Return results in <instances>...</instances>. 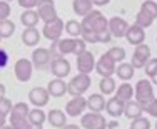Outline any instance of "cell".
<instances>
[{
	"instance_id": "6",
	"label": "cell",
	"mask_w": 157,
	"mask_h": 129,
	"mask_svg": "<svg viewBox=\"0 0 157 129\" xmlns=\"http://www.w3.org/2000/svg\"><path fill=\"white\" fill-rule=\"evenodd\" d=\"M80 127L82 129H105L107 127V121L100 112H87L82 114L80 119Z\"/></svg>"
},
{
	"instance_id": "33",
	"label": "cell",
	"mask_w": 157,
	"mask_h": 129,
	"mask_svg": "<svg viewBox=\"0 0 157 129\" xmlns=\"http://www.w3.org/2000/svg\"><path fill=\"white\" fill-rule=\"evenodd\" d=\"M107 54L110 55V59L114 60L115 64H121V62H124V59H125V49H122V47H110L109 50H107Z\"/></svg>"
},
{
	"instance_id": "7",
	"label": "cell",
	"mask_w": 157,
	"mask_h": 129,
	"mask_svg": "<svg viewBox=\"0 0 157 129\" xmlns=\"http://www.w3.org/2000/svg\"><path fill=\"white\" fill-rule=\"evenodd\" d=\"M115 67H117V64L110 59V55L107 52L100 55L99 60L95 62V72L100 77H112L115 74Z\"/></svg>"
},
{
	"instance_id": "53",
	"label": "cell",
	"mask_w": 157,
	"mask_h": 129,
	"mask_svg": "<svg viewBox=\"0 0 157 129\" xmlns=\"http://www.w3.org/2000/svg\"><path fill=\"white\" fill-rule=\"evenodd\" d=\"M0 40H2V37H0Z\"/></svg>"
},
{
	"instance_id": "9",
	"label": "cell",
	"mask_w": 157,
	"mask_h": 129,
	"mask_svg": "<svg viewBox=\"0 0 157 129\" xmlns=\"http://www.w3.org/2000/svg\"><path fill=\"white\" fill-rule=\"evenodd\" d=\"M13 72H15L17 81L20 82H27L30 81L32 72H33V64L30 59H18L15 62V67H13Z\"/></svg>"
},
{
	"instance_id": "5",
	"label": "cell",
	"mask_w": 157,
	"mask_h": 129,
	"mask_svg": "<svg viewBox=\"0 0 157 129\" xmlns=\"http://www.w3.org/2000/svg\"><path fill=\"white\" fill-rule=\"evenodd\" d=\"M63 29H65V24H63V20H62L60 17H57L55 20H52V22H47V24H44L42 35L45 37L47 40L54 42V40H59V39L62 37Z\"/></svg>"
},
{
	"instance_id": "45",
	"label": "cell",
	"mask_w": 157,
	"mask_h": 129,
	"mask_svg": "<svg viewBox=\"0 0 157 129\" xmlns=\"http://www.w3.org/2000/svg\"><path fill=\"white\" fill-rule=\"evenodd\" d=\"M62 129H82L80 126H77V124H65Z\"/></svg>"
},
{
	"instance_id": "47",
	"label": "cell",
	"mask_w": 157,
	"mask_h": 129,
	"mask_svg": "<svg viewBox=\"0 0 157 129\" xmlns=\"http://www.w3.org/2000/svg\"><path fill=\"white\" fill-rule=\"evenodd\" d=\"M151 82H152V84H155V86H157V74H155V75H152V77H151Z\"/></svg>"
},
{
	"instance_id": "38",
	"label": "cell",
	"mask_w": 157,
	"mask_h": 129,
	"mask_svg": "<svg viewBox=\"0 0 157 129\" xmlns=\"http://www.w3.org/2000/svg\"><path fill=\"white\" fill-rule=\"evenodd\" d=\"M12 107H13V104H12V101H10V99L3 97V99L0 101V112H3L5 116H9V114H10Z\"/></svg>"
},
{
	"instance_id": "36",
	"label": "cell",
	"mask_w": 157,
	"mask_h": 129,
	"mask_svg": "<svg viewBox=\"0 0 157 129\" xmlns=\"http://www.w3.org/2000/svg\"><path fill=\"white\" fill-rule=\"evenodd\" d=\"M144 71H145V75H147L149 79H151L152 75H155L157 74V57L149 59L147 64L144 66Z\"/></svg>"
},
{
	"instance_id": "50",
	"label": "cell",
	"mask_w": 157,
	"mask_h": 129,
	"mask_svg": "<svg viewBox=\"0 0 157 129\" xmlns=\"http://www.w3.org/2000/svg\"><path fill=\"white\" fill-rule=\"evenodd\" d=\"M155 129H157V123H155Z\"/></svg>"
},
{
	"instance_id": "29",
	"label": "cell",
	"mask_w": 157,
	"mask_h": 129,
	"mask_svg": "<svg viewBox=\"0 0 157 129\" xmlns=\"http://www.w3.org/2000/svg\"><path fill=\"white\" fill-rule=\"evenodd\" d=\"M99 89H100V94H105V96H109V94H114L115 89H117V84H115V81L112 77H102L99 81Z\"/></svg>"
},
{
	"instance_id": "11",
	"label": "cell",
	"mask_w": 157,
	"mask_h": 129,
	"mask_svg": "<svg viewBox=\"0 0 157 129\" xmlns=\"http://www.w3.org/2000/svg\"><path fill=\"white\" fill-rule=\"evenodd\" d=\"M151 59V47L147 44H140V45H136V50L132 54V66L136 69H144V66L147 64V60Z\"/></svg>"
},
{
	"instance_id": "35",
	"label": "cell",
	"mask_w": 157,
	"mask_h": 129,
	"mask_svg": "<svg viewBox=\"0 0 157 129\" xmlns=\"http://www.w3.org/2000/svg\"><path fill=\"white\" fill-rule=\"evenodd\" d=\"M140 10H145V12L151 14L154 18H157V3H155V0H145V2H142Z\"/></svg>"
},
{
	"instance_id": "13",
	"label": "cell",
	"mask_w": 157,
	"mask_h": 129,
	"mask_svg": "<svg viewBox=\"0 0 157 129\" xmlns=\"http://www.w3.org/2000/svg\"><path fill=\"white\" fill-rule=\"evenodd\" d=\"M32 64H33V67L35 69H45L47 66H50V62H52V54H50V50L45 47H39V49H35V50L32 52Z\"/></svg>"
},
{
	"instance_id": "4",
	"label": "cell",
	"mask_w": 157,
	"mask_h": 129,
	"mask_svg": "<svg viewBox=\"0 0 157 129\" xmlns=\"http://www.w3.org/2000/svg\"><path fill=\"white\" fill-rule=\"evenodd\" d=\"M90 84H92L90 75L78 72L77 75H74V77L69 81V84H67V94H70L72 97L82 96V94H85V92L89 91Z\"/></svg>"
},
{
	"instance_id": "48",
	"label": "cell",
	"mask_w": 157,
	"mask_h": 129,
	"mask_svg": "<svg viewBox=\"0 0 157 129\" xmlns=\"http://www.w3.org/2000/svg\"><path fill=\"white\" fill-rule=\"evenodd\" d=\"M2 129H13V127H12V124H10V126H7V124H5V126H3Z\"/></svg>"
},
{
	"instance_id": "10",
	"label": "cell",
	"mask_w": 157,
	"mask_h": 129,
	"mask_svg": "<svg viewBox=\"0 0 157 129\" xmlns=\"http://www.w3.org/2000/svg\"><path fill=\"white\" fill-rule=\"evenodd\" d=\"M85 109H87V99L84 96H75L65 104V114L70 117H78L84 114Z\"/></svg>"
},
{
	"instance_id": "49",
	"label": "cell",
	"mask_w": 157,
	"mask_h": 129,
	"mask_svg": "<svg viewBox=\"0 0 157 129\" xmlns=\"http://www.w3.org/2000/svg\"><path fill=\"white\" fill-rule=\"evenodd\" d=\"M5 2H9V3H10V2H13V0H5Z\"/></svg>"
},
{
	"instance_id": "43",
	"label": "cell",
	"mask_w": 157,
	"mask_h": 129,
	"mask_svg": "<svg viewBox=\"0 0 157 129\" xmlns=\"http://www.w3.org/2000/svg\"><path fill=\"white\" fill-rule=\"evenodd\" d=\"M110 0H95L94 2V5H97V7H104V5H107Z\"/></svg>"
},
{
	"instance_id": "39",
	"label": "cell",
	"mask_w": 157,
	"mask_h": 129,
	"mask_svg": "<svg viewBox=\"0 0 157 129\" xmlns=\"http://www.w3.org/2000/svg\"><path fill=\"white\" fill-rule=\"evenodd\" d=\"M144 111L147 112L149 116H152V117H157V97L152 102H149L147 106H144Z\"/></svg>"
},
{
	"instance_id": "44",
	"label": "cell",
	"mask_w": 157,
	"mask_h": 129,
	"mask_svg": "<svg viewBox=\"0 0 157 129\" xmlns=\"http://www.w3.org/2000/svg\"><path fill=\"white\" fill-rule=\"evenodd\" d=\"M5 123H7V116L3 114V112H0V129L5 126Z\"/></svg>"
},
{
	"instance_id": "18",
	"label": "cell",
	"mask_w": 157,
	"mask_h": 129,
	"mask_svg": "<svg viewBox=\"0 0 157 129\" xmlns=\"http://www.w3.org/2000/svg\"><path fill=\"white\" fill-rule=\"evenodd\" d=\"M40 39H42V34H40L35 27H25L24 32H22V42L27 45V47H35V45H39Z\"/></svg>"
},
{
	"instance_id": "3",
	"label": "cell",
	"mask_w": 157,
	"mask_h": 129,
	"mask_svg": "<svg viewBox=\"0 0 157 129\" xmlns=\"http://www.w3.org/2000/svg\"><path fill=\"white\" fill-rule=\"evenodd\" d=\"M134 99L142 106V109H144V106H147L149 102L154 101L155 92H154V89H152V82L145 81V79H142V81L137 82L136 87H134Z\"/></svg>"
},
{
	"instance_id": "22",
	"label": "cell",
	"mask_w": 157,
	"mask_h": 129,
	"mask_svg": "<svg viewBox=\"0 0 157 129\" xmlns=\"http://www.w3.org/2000/svg\"><path fill=\"white\" fill-rule=\"evenodd\" d=\"M72 10L74 14L84 18L87 14L94 10V3H92V0H72Z\"/></svg>"
},
{
	"instance_id": "24",
	"label": "cell",
	"mask_w": 157,
	"mask_h": 129,
	"mask_svg": "<svg viewBox=\"0 0 157 129\" xmlns=\"http://www.w3.org/2000/svg\"><path fill=\"white\" fill-rule=\"evenodd\" d=\"M87 109H90L92 112L105 111V99L102 94H90L87 97Z\"/></svg>"
},
{
	"instance_id": "17",
	"label": "cell",
	"mask_w": 157,
	"mask_h": 129,
	"mask_svg": "<svg viewBox=\"0 0 157 129\" xmlns=\"http://www.w3.org/2000/svg\"><path fill=\"white\" fill-rule=\"evenodd\" d=\"M127 29H129V24H127L125 18H122V17H112L110 20H109V30H110L112 37H115V39L125 37Z\"/></svg>"
},
{
	"instance_id": "8",
	"label": "cell",
	"mask_w": 157,
	"mask_h": 129,
	"mask_svg": "<svg viewBox=\"0 0 157 129\" xmlns=\"http://www.w3.org/2000/svg\"><path fill=\"white\" fill-rule=\"evenodd\" d=\"M37 12H39V17L44 24L47 22H52L59 17L57 10H55V3L54 0H39V5H37Z\"/></svg>"
},
{
	"instance_id": "51",
	"label": "cell",
	"mask_w": 157,
	"mask_h": 129,
	"mask_svg": "<svg viewBox=\"0 0 157 129\" xmlns=\"http://www.w3.org/2000/svg\"><path fill=\"white\" fill-rule=\"evenodd\" d=\"M94 2H95V0H92V3H94Z\"/></svg>"
},
{
	"instance_id": "28",
	"label": "cell",
	"mask_w": 157,
	"mask_h": 129,
	"mask_svg": "<svg viewBox=\"0 0 157 129\" xmlns=\"http://www.w3.org/2000/svg\"><path fill=\"white\" fill-rule=\"evenodd\" d=\"M29 121L33 126H44V123L47 121V114L42 111V107H35L29 111Z\"/></svg>"
},
{
	"instance_id": "27",
	"label": "cell",
	"mask_w": 157,
	"mask_h": 129,
	"mask_svg": "<svg viewBox=\"0 0 157 129\" xmlns=\"http://www.w3.org/2000/svg\"><path fill=\"white\" fill-rule=\"evenodd\" d=\"M115 97H119V99L124 101V102L130 101L134 97V87L130 86L129 82H122V84L115 89Z\"/></svg>"
},
{
	"instance_id": "41",
	"label": "cell",
	"mask_w": 157,
	"mask_h": 129,
	"mask_svg": "<svg viewBox=\"0 0 157 129\" xmlns=\"http://www.w3.org/2000/svg\"><path fill=\"white\" fill-rule=\"evenodd\" d=\"M97 39H99V42H102V44H109L110 40H112V34H110V30L107 29V30H104V32L97 34Z\"/></svg>"
},
{
	"instance_id": "46",
	"label": "cell",
	"mask_w": 157,
	"mask_h": 129,
	"mask_svg": "<svg viewBox=\"0 0 157 129\" xmlns=\"http://www.w3.org/2000/svg\"><path fill=\"white\" fill-rule=\"evenodd\" d=\"M5 86H3V84H0V101H2L3 99V97H5Z\"/></svg>"
},
{
	"instance_id": "32",
	"label": "cell",
	"mask_w": 157,
	"mask_h": 129,
	"mask_svg": "<svg viewBox=\"0 0 157 129\" xmlns=\"http://www.w3.org/2000/svg\"><path fill=\"white\" fill-rule=\"evenodd\" d=\"M13 32H15V24H13L12 20H2L0 22V37L2 39H9V37L13 35Z\"/></svg>"
},
{
	"instance_id": "2",
	"label": "cell",
	"mask_w": 157,
	"mask_h": 129,
	"mask_svg": "<svg viewBox=\"0 0 157 129\" xmlns=\"http://www.w3.org/2000/svg\"><path fill=\"white\" fill-rule=\"evenodd\" d=\"M82 32H92V34H100L109 29V20L104 17L100 10H92L82 18Z\"/></svg>"
},
{
	"instance_id": "20",
	"label": "cell",
	"mask_w": 157,
	"mask_h": 129,
	"mask_svg": "<svg viewBox=\"0 0 157 129\" xmlns=\"http://www.w3.org/2000/svg\"><path fill=\"white\" fill-rule=\"evenodd\" d=\"M47 91L52 97H62L67 94V84L62 81L60 77H54L52 81H48Z\"/></svg>"
},
{
	"instance_id": "16",
	"label": "cell",
	"mask_w": 157,
	"mask_h": 129,
	"mask_svg": "<svg viewBox=\"0 0 157 129\" xmlns=\"http://www.w3.org/2000/svg\"><path fill=\"white\" fill-rule=\"evenodd\" d=\"M125 40L129 42L130 45H140L145 42V29H142L140 25L134 24V25H129L125 32Z\"/></svg>"
},
{
	"instance_id": "1",
	"label": "cell",
	"mask_w": 157,
	"mask_h": 129,
	"mask_svg": "<svg viewBox=\"0 0 157 129\" xmlns=\"http://www.w3.org/2000/svg\"><path fill=\"white\" fill-rule=\"evenodd\" d=\"M29 104L25 102H17L13 104L12 111H10V124L13 129H44V126H33L29 121Z\"/></svg>"
},
{
	"instance_id": "31",
	"label": "cell",
	"mask_w": 157,
	"mask_h": 129,
	"mask_svg": "<svg viewBox=\"0 0 157 129\" xmlns=\"http://www.w3.org/2000/svg\"><path fill=\"white\" fill-rule=\"evenodd\" d=\"M65 32L69 34L70 37H80L82 35V24L78 20L70 18V20L65 22Z\"/></svg>"
},
{
	"instance_id": "21",
	"label": "cell",
	"mask_w": 157,
	"mask_h": 129,
	"mask_svg": "<svg viewBox=\"0 0 157 129\" xmlns=\"http://www.w3.org/2000/svg\"><path fill=\"white\" fill-rule=\"evenodd\" d=\"M47 121L52 127H57V129H62L67 124L65 112L60 111V109H50V111L47 112Z\"/></svg>"
},
{
	"instance_id": "30",
	"label": "cell",
	"mask_w": 157,
	"mask_h": 129,
	"mask_svg": "<svg viewBox=\"0 0 157 129\" xmlns=\"http://www.w3.org/2000/svg\"><path fill=\"white\" fill-rule=\"evenodd\" d=\"M154 20H155V18L152 17L151 14H147L145 10H139V14L136 15V24H137V25H140L142 29L151 27V25L154 24Z\"/></svg>"
},
{
	"instance_id": "40",
	"label": "cell",
	"mask_w": 157,
	"mask_h": 129,
	"mask_svg": "<svg viewBox=\"0 0 157 129\" xmlns=\"http://www.w3.org/2000/svg\"><path fill=\"white\" fill-rule=\"evenodd\" d=\"M18 5L22 7V9H35L37 5H39V0H17Z\"/></svg>"
},
{
	"instance_id": "12",
	"label": "cell",
	"mask_w": 157,
	"mask_h": 129,
	"mask_svg": "<svg viewBox=\"0 0 157 129\" xmlns=\"http://www.w3.org/2000/svg\"><path fill=\"white\" fill-rule=\"evenodd\" d=\"M48 99H50V94H48L47 87H33V89L29 91V101H30L32 106L35 107H44V106L48 104Z\"/></svg>"
},
{
	"instance_id": "52",
	"label": "cell",
	"mask_w": 157,
	"mask_h": 129,
	"mask_svg": "<svg viewBox=\"0 0 157 129\" xmlns=\"http://www.w3.org/2000/svg\"><path fill=\"white\" fill-rule=\"evenodd\" d=\"M155 42H157V37H155Z\"/></svg>"
},
{
	"instance_id": "19",
	"label": "cell",
	"mask_w": 157,
	"mask_h": 129,
	"mask_svg": "<svg viewBox=\"0 0 157 129\" xmlns=\"http://www.w3.org/2000/svg\"><path fill=\"white\" fill-rule=\"evenodd\" d=\"M124 106L125 102L121 101L119 97H110L109 101H105V111L107 114L112 116V117H121L122 114H124Z\"/></svg>"
},
{
	"instance_id": "42",
	"label": "cell",
	"mask_w": 157,
	"mask_h": 129,
	"mask_svg": "<svg viewBox=\"0 0 157 129\" xmlns=\"http://www.w3.org/2000/svg\"><path fill=\"white\" fill-rule=\"evenodd\" d=\"M7 64H9V54H7V50L0 49V69L7 67Z\"/></svg>"
},
{
	"instance_id": "23",
	"label": "cell",
	"mask_w": 157,
	"mask_h": 129,
	"mask_svg": "<svg viewBox=\"0 0 157 129\" xmlns=\"http://www.w3.org/2000/svg\"><path fill=\"white\" fill-rule=\"evenodd\" d=\"M142 112H144V109H142V106L137 102L136 99H130L125 102L124 106V116L127 117V119H136V117H140Z\"/></svg>"
},
{
	"instance_id": "34",
	"label": "cell",
	"mask_w": 157,
	"mask_h": 129,
	"mask_svg": "<svg viewBox=\"0 0 157 129\" xmlns=\"http://www.w3.org/2000/svg\"><path fill=\"white\" fill-rule=\"evenodd\" d=\"M130 129H151V121L144 116L136 117L130 121Z\"/></svg>"
},
{
	"instance_id": "14",
	"label": "cell",
	"mask_w": 157,
	"mask_h": 129,
	"mask_svg": "<svg viewBox=\"0 0 157 129\" xmlns=\"http://www.w3.org/2000/svg\"><path fill=\"white\" fill-rule=\"evenodd\" d=\"M77 69L82 74H90L95 69V57L90 50H84L77 55Z\"/></svg>"
},
{
	"instance_id": "26",
	"label": "cell",
	"mask_w": 157,
	"mask_h": 129,
	"mask_svg": "<svg viewBox=\"0 0 157 129\" xmlns=\"http://www.w3.org/2000/svg\"><path fill=\"white\" fill-rule=\"evenodd\" d=\"M40 17H39V12L33 9H27L24 10V14H20V22L24 24V27H35L39 24Z\"/></svg>"
},
{
	"instance_id": "37",
	"label": "cell",
	"mask_w": 157,
	"mask_h": 129,
	"mask_svg": "<svg viewBox=\"0 0 157 129\" xmlns=\"http://www.w3.org/2000/svg\"><path fill=\"white\" fill-rule=\"evenodd\" d=\"M12 14V9H10V3L5 2V0H0V22L7 20Z\"/></svg>"
},
{
	"instance_id": "15",
	"label": "cell",
	"mask_w": 157,
	"mask_h": 129,
	"mask_svg": "<svg viewBox=\"0 0 157 129\" xmlns=\"http://www.w3.org/2000/svg\"><path fill=\"white\" fill-rule=\"evenodd\" d=\"M50 72L54 74V77H67L70 74V62L65 57H57V59H52L50 62Z\"/></svg>"
},
{
	"instance_id": "25",
	"label": "cell",
	"mask_w": 157,
	"mask_h": 129,
	"mask_svg": "<svg viewBox=\"0 0 157 129\" xmlns=\"http://www.w3.org/2000/svg\"><path fill=\"white\" fill-rule=\"evenodd\" d=\"M134 74H136V67L132 66V64H127V62H121L119 64V67H115V75H117L121 81H130V79L134 77Z\"/></svg>"
}]
</instances>
